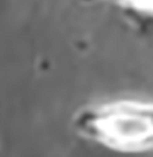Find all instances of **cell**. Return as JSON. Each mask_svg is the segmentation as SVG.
I'll list each match as a JSON object with an SVG mask.
<instances>
[{"mask_svg": "<svg viewBox=\"0 0 153 157\" xmlns=\"http://www.w3.org/2000/svg\"><path fill=\"white\" fill-rule=\"evenodd\" d=\"M79 125L88 138L119 149L153 146V108L142 105L104 106L87 112Z\"/></svg>", "mask_w": 153, "mask_h": 157, "instance_id": "1", "label": "cell"}, {"mask_svg": "<svg viewBox=\"0 0 153 157\" xmlns=\"http://www.w3.org/2000/svg\"><path fill=\"white\" fill-rule=\"evenodd\" d=\"M148 2H149L148 4H153V0H148Z\"/></svg>", "mask_w": 153, "mask_h": 157, "instance_id": "2", "label": "cell"}]
</instances>
